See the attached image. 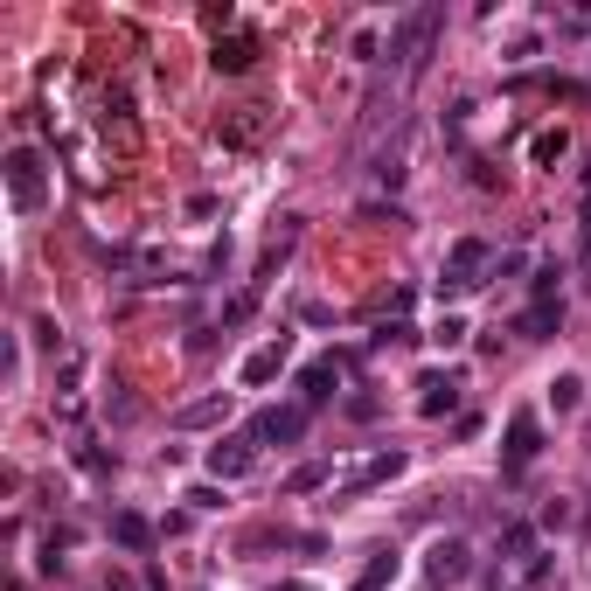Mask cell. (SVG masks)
<instances>
[{"label": "cell", "instance_id": "cell-11", "mask_svg": "<svg viewBox=\"0 0 591 591\" xmlns=\"http://www.w3.org/2000/svg\"><path fill=\"white\" fill-rule=\"evenodd\" d=\"M286 355H293V341H286V334H279V341H272V348H258V355H251V362H244V383H251V390H258V383H272V376H279V369H286Z\"/></svg>", "mask_w": 591, "mask_h": 591}, {"label": "cell", "instance_id": "cell-24", "mask_svg": "<svg viewBox=\"0 0 591 591\" xmlns=\"http://www.w3.org/2000/svg\"><path fill=\"white\" fill-rule=\"evenodd\" d=\"M286 591H306V585H286Z\"/></svg>", "mask_w": 591, "mask_h": 591}, {"label": "cell", "instance_id": "cell-4", "mask_svg": "<svg viewBox=\"0 0 591 591\" xmlns=\"http://www.w3.org/2000/svg\"><path fill=\"white\" fill-rule=\"evenodd\" d=\"M466 571H473V550H466L459 536H445V543H432V550H425V585H432V591L459 585Z\"/></svg>", "mask_w": 591, "mask_h": 591}, {"label": "cell", "instance_id": "cell-8", "mask_svg": "<svg viewBox=\"0 0 591 591\" xmlns=\"http://www.w3.org/2000/svg\"><path fill=\"white\" fill-rule=\"evenodd\" d=\"M251 459H258V452H251V439H216V445H209V473H216V480L251 473Z\"/></svg>", "mask_w": 591, "mask_h": 591}, {"label": "cell", "instance_id": "cell-2", "mask_svg": "<svg viewBox=\"0 0 591 591\" xmlns=\"http://www.w3.org/2000/svg\"><path fill=\"white\" fill-rule=\"evenodd\" d=\"M487 258H494V251H487L480 237H459V244L445 251V286H452V293H473L480 272H487Z\"/></svg>", "mask_w": 591, "mask_h": 591}, {"label": "cell", "instance_id": "cell-21", "mask_svg": "<svg viewBox=\"0 0 591 591\" xmlns=\"http://www.w3.org/2000/svg\"><path fill=\"white\" fill-rule=\"evenodd\" d=\"M550 404H557V411H578V404H585V383H578V376H557V383H550Z\"/></svg>", "mask_w": 591, "mask_h": 591}, {"label": "cell", "instance_id": "cell-7", "mask_svg": "<svg viewBox=\"0 0 591 591\" xmlns=\"http://www.w3.org/2000/svg\"><path fill=\"white\" fill-rule=\"evenodd\" d=\"M334 390H341V362H334V355H327V362H313V369L299 376V404H306V411H320Z\"/></svg>", "mask_w": 591, "mask_h": 591}, {"label": "cell", "instance_id": "cell-9", "mask_svg": "<svg viewBox=\"0 0 591 591\" xmlns=\"http://www.w3.org/2000/svg\"><path fill=\"white\" fill-rule=\"evenodd\" d=\"M299 432H306V404H286V411H265V418L251 425V439H279V445H293Z\"/></svg>", "mask_w": 591, "mask_h": 591}, {"label": "cell", "instance_id": "cell-10", "mask_svg": "<svg viewBox=\"0 0 591 591\" xmlns=\"http://www.w3.org/2000/svg\"><path fill=\"white\" fill-rule=\"evenodd\" d=\"M564 327V299H536L529 313H522V341H550Z\"/></svg>", "mask_w": 591, "mask_h": 591}, {"label": "cell", "instance_id": "cell-19", "mask_svg": "<svg viewBox=\"0 0 591 591\" xmlns=\"http://www.w3.org/2000/svg\"><path fill=\"white\" fill-rule=\"evenodd\" d=\"M258 126H265V119H258V105H244V112L223 126V140H230V147H251V140H258Z\"/></svg>", "mask_w": 591, "mask_h": 591}, {"label": "cell", "instance_id": "cell-20", "mask_svg": "<svg viewBox=\"0 0 591 591\" xmlns=\"http://www.w3.org/2000/svg\"><path fill=\"white\" fill-rule=\"evenodd\" d=\"M216 418H230V397H202V404L181 411V425H216Z\"/></svg>", "mask_w": 591, "mask_h": 591}, {"label": "cell", "instance_id": "cell-3", "mask_svg": "<svg viewBox=\"0 0 591 591\" xmlns=\"http://www.w3.org/2000/svg\"><path fill=\"white\" fill-rule=\"evenodd\" d=\"M397 473H404V452L383 445V452H369V459H355V466L341 473V494H369V487H383V480H397Z\"/></svg>", "mask_w": 591, "mask_h": 591}, {"label": "cell", "instance_id": "cell-16", "mask_svg": "<svg viewBox=\"0 0 591 591\" xmlns=\"http://www.w3.org/2000/svg\"><path fill=\"white\" fill-rule=\"evenodd\" d=\"M501 550H508L501 564H522V557H536V522H508V529H501Z\"/></svg>", "mask_w": 591, "mask_h": 591}, {"label": "cell", "instance_id": "cell-6", "mask_svg": "<svg viewBox=\"0 0 591 591\" xmlns=\"http://www.w3.org/2000/svg\"><path fill=\"white\" fill-rule=\"evenodd\" d=\"M536 452H543V432H536V418H529V411H515V418H508V445H501V466H508V473H522Z\"/></svg>", "mask_w": 591, "mask_h": 591}, {"label": "cell", "instance_id": "cell-5", "mask_svg": "<svg viewBox=\"0 0 591 591\" xmlns=\"http://www.w3.org/2000/svg\"><path fill=\"white\" fill-rule=\"evenodd\" d=\"M7 195H14V209H35L42 202V153L35 147L7 153Z\"/></svg>", "mask_w": 591, "mask_h": 591}, {"label": "cell", "instance_id": "cell-1", "mask_svg": "<svg viewBox=\"0 0 591 591\" xmlns=\"http://www.w3.org/2000/svg\"><path fill=\"white\" fill-rule=\"evenodd\" d=\"M439 21H445L439 7H411V14L390 28V56H397L404 70H418V63H425V49H432V35H439Z\"/></svg>", "mask_w": 591, "mask_h": 591}, {"label": "cell", "instance_id": "cell-22", "mask_svg": "<svg viewBox=\"0 0 591 591\" xmlns=\"http://www.w3.org/2000/svg\"><path fill=\"white\" fill-rule=\"evenodd\" d=\"M432 341H439V348H459V341H466V320H452V313H445L439 327H432Z\"/></svg>", "mask_w": 591, "mask_h": 591}, {"label": "cell", "instance_id": "cell-14", "mask_svg": "<svg viewBox=\"0 0 591 591\" xmlns=\"http://www.w3.org/2000/svg\"><path fill=\"white\" fill-rule=\"evenodd\" d=\"M418 390H425V404H418V411H425V418H445V411H452V404H459V383H452V376H425V383H418Z\"/></svg>", "mask_w": 591, "mask_h": 591}, {"label": "cell", "instance_id": "cell-23", "mask_svg": "<svg viewBox=\"0 0 591 591\" xmlns=\"http://www.w3.org/2000/svg\"><path fill=\"white\" fill-rule=\"evenodd\" d=\"M320 480H327V466H299L286 487H293V494H306V487H320Z\"/></svg>", "mask_w": 591, "mask_h": 591}, {"label": "cell", "instance_id": "cell-17", "mask_svg": "<svg viewBox=\"0 0 591 591\" xmlns=\"http://www.w3.org/2000/svg\"><path fill=\"white\" fill-rule=\"evenodd\" d=\"M112 536H119L126 550H147V543H153V522H147V515H112Z\"/></svg>", "mask_w": 591, "mask_h": 591}, {"label": "cell", "instance_id": "cell-18", "mask_svg": "<svg viewBox=\"0 0 591 591\" xmlns=\"http://www.w3.org/2000/svg\"><path fill=\"white\" fill-rule=\"evenodd\" d=\"M529 153H536L543 167H557V160L571 153V133H564V126H550V133H536V140H529Z\"/></svg>", "mask_w": 591, "mask_h": 591}, {"label": "cell", "instance_id": "cell-13", "mask_svg": "<svg viewBox=\"0 0 591 591\" xmlns=\"http://www.w3.org/2000/svg\"><path fill=\"white\" fill-rule=\"evenodd\" d=\"M293 244H299V216H286V223L272 230V244H265V258H258V279H272V272H279V258H286Z\"/></svg>", "mask_w": 591, "mask_h": 591}, {"label": "cell", "instance_id": "cell-15", "mask_svg": "<svg viewBox=\"0 0 591 591\" xmlns=\"http://www.w3.org/2000/svg\"><path fill=\"white\" fill-rule=\"evenodd\" d=\"M209 63H216V70H251V63H258V42H251V35H230V42H216Z\"/></svg>", "mask_w": 591, "mask_h": 591}, {"label": "cell", "instance_id": "cell-12", "mask_svg": "<svg viewBox=\"0 0 591 591\" xmlns=\"http://www.w3.org/2000/svg\"><path fill=\"white\" fill-rule=\"evenodd\" d=\"M390 585H397V550H376V557L355 571V585L348 591H390Z\"/></svg>", "mask_w": 591, "mask_h": 591}]
</instances>
